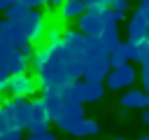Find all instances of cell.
Masks as SVG:
<instances>
[{
    "label": "cell",
    "instance_id": "obj_1",
    "mask_svg": "<svg viewBox=\"0 0 149 140\" xmlns=\"http://www.w3.org/2000/svg\"><path fill=\"white\" fill-rule=\"evenodd\" d=\"M30 112H33V100H28V98H14L12 103H5V105H2V114H5V119H7L9 131H12V128H16V131L28 128V124H30Z\"/></svg>",
    "mask_w": 149,
    "mask_h": 140
},
{
    "label": "cell",
    "instance_id": "obj_2",
    "mask_svg": "<svg viewBox=\"0 0 149 140\" xmlns=\"http://www.w3.org/2000/svg\"><path fill=\"white\" fill-rule=\"evenodd\" d=\"M21 23V28H23V33H26V37H28V42L35 47V44H40L42 40H47V23H44V14H40V12H28L26 14V19L23 21H19Z\"/></svg>",
    "mask_w": 149,
    "mask_h": 140
},
{
    "label": "cell",
    "instance_id": "obj_3",
    "mask_svg": "<svg viewBox=\"0 0 149 140\" xmlns=\"http://www.w3.org/2000/svg\"><path fill=\"white\" fill-rule=\"evenodd\" d=\"M49 114H47V110H44V103H42V98H37V100H33V112H30V124H28V131H30V135H42V133H49L47 128H49Z\"/></svg>",
    "mask_w": 149,
    "mask_h": 140
},
{
    "label": "cell",
    "instance_id": "obj_4",
    "mask_svg": "<svg viewBox=\"0 0 149 140\" xmlns=\"http://www.w3.org/2000/svg\"><path fill=\"white\" fill-rule=\"evenodd\" d=\"M35 91H37V79H35L33 75L23 72V75H14V77H12L9 93H12L14 98H28V96H33Z\"/></svg>",
    "mask_w": 149,
    "mask_h": 140
},
{
    "label": "cell",
    "instance_id": "obj_5",
    "mask_svg": "<svg viewBox=\"0 0 149 140\" xmlns=\"http://www.w3.org/2000/svg\"><path fill=\"white\" fill-rule=\"evenodd\" d=\"M77 26H79V33L84 37H100L102 30H105V23H102L100 14H93V12H84L77 19Z\"/></svg>",
    "mask_w": 149,
    "mask_h": 140
},
{
    "label": "cell",
    "instance_id": "obj_6",
    "mask_svg": "<svg viewBox=\"0 0 149 140\" xmlns=\"http://www.w3.org/2000/svg\"><path fill=\"white\" fill-rule=\"evenodd\" d=\"M133 82H135V70H133V65H123V68H119V70H112V72L107 75V79H105L107 89H112V91H116V89H121V86H130Z\"/></svg>",
    "mask_w": 149,
    "mask_h": 140
},
{
    "label": "cell",
    "instance_id": "obj_7",
    "mask_svg": "<svg viewBox=\"0 0 149 140\" xmlns=\"http://www.w3.org/2000/svg\"><path fill=\"white\" fill-rule=\"evenodd\" d=\"M79 119H84V107H81V105H74V103H65V107H63L61 117L56 119V124H58V128L68 131V128H70L74 121H79Z\"/></svg>",
    "mask_w": 149,
    "mask_h": 140
},
{
    "label": "cell",
    "instance_id": "obj_8",
    "mask_svg": "<svg viewBox=\"0 0 149 140\" xmlns=\"http://www.w3.org/2000/svg\"><path fill=\"white\" fill-rule=\"evenodd\" d=\"M42 103H44V110H47V114H49L51 121H56L61 117L63 107H65V103H63V98H61L58 91H44L42 93Z\"/></svg>",
    "mask_w": 149,
    "mask_h": 140
},
{
    "label": "cell",
    "instance_id": "obj_9",
    "mask_svg": "<svg viewBox=\"0 0 149 140\" xmlns=\"http://www.w3.org/2000/svg\"><path fill=\"white\" fill-rule=\"evenodd\" d=\"M126 54H128V61H140L144 63L149 58V35L137 40V42H126Z\"/></svg>",
    "mask_w": 149,
    "mask_h": 140
},
{
    "label": "cell",
    "instance_id": "obj_10",
    "mask_svg": "<svg viewBox=\"0 0 149 140\" xmlns=\"http://www.w3.org/2000/svg\"><path fill=\"white\" fill-rule=\"evenodd\" d=\"M147 35H149V26H147L144 16H142L140 12H135V14L130 16V21H128V40H130V42H137V40H142V37H147Z\"/></svg>",
    "mask_w": 149,
    "mask_h": 140
},
{
    "label": "cell",
    "instance_id": "obj_11",
    "mask_svg": "<svg viewBox=\"0 0 149 140\" xmlns=\"http://www.w3.org/2000/svg\"><path fill=\"white\" fill-rule=\"evenodd\" d=\"M61 98H63V103H74V105H81L84 103V82H70V84H65L61 91Z\"/></svg>",
    "mask_w": 149,
    "mask_h": 140
},
{
    "label": "cell",
    "instance_id": "obj_12",
    "mask_svg": "<svg viewBox=\"0 0 149 140\" xmlns=\"http://www.w3.org/2000/svg\"><path fill=\"white\" fill-rule=\"evenodd\" d=\"M100 128H98V124L93 121V119H79V121H74L70 128H68V133H72L74 138H86V135H95Z\"/></svg>",
    "mask_w": 149,
    "mask_h": 140
},
{
    "label": "cell",
    "instance_id": "obj_13",
    "mask_svg": "<svg viewBox=\"0 0 149 140\" xmlns=\"http://www.w3.org/2000/svg\"><path fill=\"white\" fill-rule=\"evenodd\" d=\"M107 61H109V68L112 70H119V68H123V65H128V54H126V42H121L116 49H112L109 51V56H107Z\"/></svg>",
    "mask_w": 149,
    "mask_h": 140
},
{
    "label": "cell",
    "instance_id": "obj_14",
    "mask_svg": "<svg viewBox=\"0 0 149 140\" xmlns=\"http://www.w3.org/2000/svg\"><path fill=\"white\" fill-rule=\"evenodd\" d=\"M84 12H86V5L84 2H79V0H65L63 2V9H61V16L63 19H79Z\"/></svg>",
    "mask_w": 149,
    "mask_h": 140
},
{
    "label": "cell",
    "instance_id": "obj_15",
    "mask_svg": "<svg viewBox=\"0 0 149 140\" xmlns=\"http://www.w3.org/2000/svg\"><path fill=\"white\" fill-rule=\"evenodd\" d=\"M98 40L102 42V47L107 49V54L121 44V42H119V30H116V26H105V30H102V35H100Z\"/></svg>",
    "mask_w": 149,
    "mask_h": 140
},
{
    "label": "cell",
    "instance_id": "obj_16",
    "mask_svg": "<svg viewBox=\"0 0 149 140\" xmlns=\"http://www.w3.org/2000/svg\"><path fill=\"white\" fill-rule=\"evenodd\" d=\"M28 70V58H23L21 54H12L9 56V61H7V75L9 77H14V75H23Z\"/></svg>",
    "mask_w": 149,
    "mask_h": 140
},
{
    "label": "cell",
    "instance_id": "obj_17",
    "mask_svg": "<svg viewBox=\"0 0 149 140\" xmlns=\"http://www.w3.org/2000/svg\"><path fill=\"white\" fill-rule=\"evenodd\" d=\"M28 12H30V5H28V0L12 2L9 12H7V21H14V23H19V21H23V19H26V14H28Z\"/></svg>",
    "mask_w": 149,
    "mask_h": 140
},
{
    "label": "cell",
    "instance_id": "obj_18",
    "mask_svg": "<svg viewBox=\"0 0 149 140\" xmlns=\"http://www.w3.org/2000/svg\"><path fill=\"white\" fill-rule=\"evenodd\" d=\"M102 96H105V86H102V84H95V82H84V103L100 100Z\"/></svg>",
    "mask_w": 149,
    "mask_h": 140
},
{
    "label": "cell",
    "instance_id": "obj_19",
    "mask_svg": "<svg viewBox=\"0 0 149 140\" xmlns=\"http://www.w3.org/2000/svg\"><path fill=\"white\" fill-rule=\"evenodd\" d=\"M121 105L123 107H144V93L142 91H128V93H123Z\"/></svg>",
    "mask_w": 149,
    "mask_h": 140
},
{
    "label": "cell",
    "instance_id": "obj_20",
    "mask_svg": "<svg viewBox=\"0 0 149 140\" xmlns=\"http://www.w3.org/2000/svg\"><path fill=\"white\" fill-rule=\"evenodd\" d=\"M47 61H49V47H47V44H44V47H37L35 54H33V68H35L37 72H42L44 65H47Z\"/></svg>",
    "mask_w": 149,
    "mask_h": 140
},
{
    "label": "cell",
    "instance_id": "obj_21",
    "mask_svg": "<svg viewBox=\"0 0 149 140\" xmlns=\"http://www.w3.org/2000/svg\"><path fill=\"white\" fill-rule=\"evenodd\" d=\"M61 42H63V30H61V26L47 28V44H49V47H56V44H61Z\"/></svg>",
    "mask_w": 149,
    "mask_h": 140
},
{
    "label": "cell",
    "instance_id": "obj_22",
    "mask_svg": "<svg viewBox=\"0 0 149 140\" xmlns=\"http://www.w3.org/2000/svg\"><path fill=\"white\" fill-rule=\"evenodd\" d=\"M86 12H93V14H100L105 9H109V0H86Z\"/></svg>",
    "mask_w": 149,
    "mask_h": 140
},
{
    "label": "cell",
    "instance_id": "obj_23",
    "mask_svg": "<svg viewBox=\"0 0 149 140\" xmlns=\"http://www.w3.org/2000/svg\"><path fill=\"white\" fill-rule=\"evenodd\" d=\"M2 140H23V133H21V131H16V128H12V131L2 133Z\"/></svg>",
    "mask_w": 149,
    "mask_h": 140
},
{
    "label": "cell",
    "instance_id": "obj_24",
    "mask_svg": "<svg viewBox=\"0 0 149 140\" xmlns=\"http://www.w3.org/2000/svg\"><path fill=\"white\" fill-rule=\"evenodd\" d=\"M9 84H12V77L7 72H0V93L2 91H9Z\"/></svg>",
    "mask_w": 149,
    "mask_h": 140
},
{
    "label": "cell",
    "instance_id": "obj_25",
    "mask_svg": "<svg viewBox=\"0 0 149 140\" xmlns=\"http://www.w3.org/2000/svg\"><path fill=\"white\" fill-rule=\"evenodd\" d=\"M109 9H114V12H123V14H126L128 2H123V0H114V2H109Z\"/></svg>",
    "mask_w": 149,
    "mask_h": 140
},
{
    "label": "cell",
    "instance_id": "obj_26",
    "mask_svg": "<svg viewBox=\"0 0 149 140\" xmlns=\"http://www.w3.org/2000/svg\"><path fill=\"white\" fill-rule=\"evenodd\" d=\"M26 140H56L54 133H42V135H28Z\"/></svg>",
    "mask_w": 149,
    "mask_h": 140
},
{
    "label": "cell",
    "instance_id": "obj_27",
    "mask_svg": "<svg viewBox=\"0 0 149 140\" xmlns=\"http://www.w3.org/2000/svg\"><path fill=\"white\" fill-rule=\"evenodd\" d=\"M142 79H149V58L142 63Z\"/></svg>",
    "mask_w": 149,
    "mask_h": 140
},
{
    "label": "cell",
    "instance_id": "obj_28",
    "mask_svg": "<svg viewBox=\"0 0 149 140\" xmlns=\"http://www.w3.org/2000/svg\"><path fill=\"white\" fill-rule=\"evenodd\" d=\"M47 5H49L51 9H56V12H58V9H63V0H54V2H47Z\"/></svg>",
    "mask_w": 149,
    "mask_h": 140
},
{
    "label": "cell",
    "instance_id": "obj_29",
    "mask_svg": "<svg viewBox=\"0 0 149 140\" xmlns=\"http://www.w3.org/2000/svg\"><path fill=\"white\" fill-rule=\"evenodd\" d=\"M9 7H12L9 0H0V9H2V12H9Z\"/></svg>",
    "mask_w": 149,
    "mask_h": 140
},
{
    "label": "cell",
    "instance_id": "obj_30",
    "mask_svg": "<svg viewBox=\"0 0 149 140\" xmlns=\"http://www.w3.org/2000/svg\"><path fill=\"white\" fill-rule=\"evenodd\" d=\"M142 124L149 126V110H142Z\"/></svg>",
    "mask_w": 149,
    "mask_h": 140
},
{
    "label": "cell",
    "instance_id": "obj_31",
    "mask_svg": "<svg viewBox=\"0 0 149 140\" xmlns=\"http://www.w3.org/2000/svg\"><path fill=\"white\" fill-rule=\"evenodd\" d=\"M142 89H144V91H149V79H142Z\"/></svg>",
    "mask_w": 149,
    "mask_h": 140
},
{
    "label": "cell",
    "instance_id": "obj_32",
    "mask_svg": "<svg viewBox=\"0 0 149 140\" xmlns=\"http://www.w3.org/2000/svg\"><path fill=\"white\" fill-rule=\"evenodd\" d=\"M144 107H149V93H144Z\"/></svg>",
    "mask_w": 149,
    "mask_h": 140
},
{
    "label": "cell",
    "instance_id": "obj_33",
    "mask_svg": "<svg viewBox=\"0 0 149 140\" xmlns=\"http://www.w3.org/2000/svg\"><path fill=\"white\" fill-rule=\"evenodd\" d=\"M137 140H149V135H142V138H137Z\"/></svg>",
    "mask_w": 149,
    "mask_h": 140
},
{
    "label": "cell",
    "instance_id": "obj_34",
    "mask_svg": "<svg viewBox=\"0 0 149 140\" xmlns=\"http://www.w3.org/2000/svg\"><path fill=\"white\" fill-rule=\"evenodd\" d=\"M116 140H126V138H116Z\"/></svg>",
    "mask_w": 149,
    "mask_h": 140
},
{
    "label": "cell",
    "instance_id": "obj_35",
    "mask_svg": "<svg viewBox=\"0 0 149 140\" xmlns=\"http://www.w3.org/2000/svg\"><path fill=\"white\" fill-rule=\"evenodd\" d=\"M0 114H2V105H0Z\"/></svg>",
    "mask_w": 149,
    "mask_h": 140
},
{
    "label": "cell",
    "instance_id": "obj_36",
    "mask_svg": "<svg viewBox=\"0 0 149 140\" xmlns=\"http://www.w3.org/2000/svg\"><path fill=\"white\" fill-rule=\"evenodd\" d=\"M0 26H2V19H0Z\"/></svg>",
    "mask_w": 149,
    "mask_h": 140
}]
</instances>
